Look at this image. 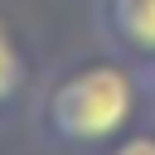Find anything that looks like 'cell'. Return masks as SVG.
Here are the masks:
<instances>
[{
    "label": "cell",
    "mask_w": 155,
    "mask_h": 155,
    "mask_svg": "<svg viewBox=\"0 0 155 155\" xmlns=\"http://www.w3.org/2000/svg\"><path fill=\"white\" fill-rule=\"evenodd\" d=\"M136 102L140 92L126 63H111V58L78 63L48 82L39 102V136L63 150H102L116 136H126Z\"/></svg>",
    "instance_id": "6da1fadb"
},
{
    "label": "cell",
    "mask_w": 155,
    "mask_h": 155,
    "mask_svg": "<svg viewBox=\"0 0 155 155\" xmlns=\"http://www.w3.org/2000/svg\"><path fill=\"white\" fill-rule=\"evenodd\" d=\"M102 34L116 53L155 63V0H102Z\"/></svg>",
    "instance_id": "7a4b0ae2"
},
{
    "label": "cell",
    "mask_w": 155,
    "mask_h": 155,
    "mask_svg": "<svg viewBox=\"0 0 155 155\" xmlns=\"http://www.w3.org/2000/svg\"><path fill=\"white\" fill-rule=\"evenodd\" d=\"M24 82H29V58H24V48H19V39H15L10 19L0 15V116L19 102Z\"/></svg>",
    "instance_id": "3957f363"
},
{
    "label": "cell",
    "mask_w": 155,
    "mask_h": 155,
    "mask_svg": "<svg viewBox=\"0 0 155 155\" xmlns=\"http://www.w3.org/2000/svg\"><path fill=\"white\" fill-rule=\"evenodd\" d=\"M102 155H155V136H150V131H131V136H116L111 145H102Z\"/></svg>",
    "instance_id": "277c9868"
}]
</instances>
